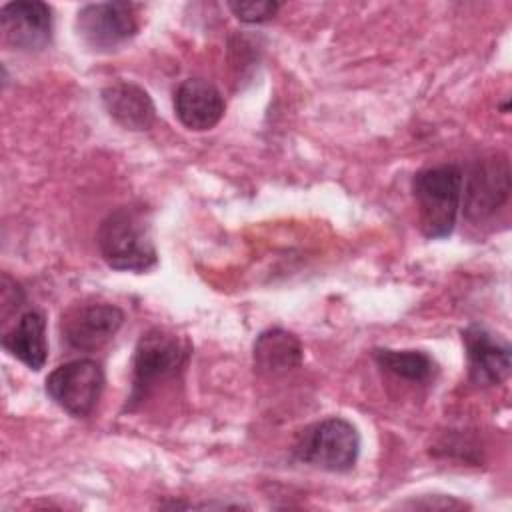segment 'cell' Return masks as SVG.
I'll use <instances>...</instances> for the list:
<instances>
[{
	"mask_svg": "<svg viewBox=\"0 0 512 512\" xmlns=\"http://www.w3.org/2000/svg\"><path fill=\"white\" fill-rule=\"evenodd\" d=\"M102 260L120 272H148L158 264L150 212L142 204H124L106 214L96 232Z\"/></svg>",
	"mask_w": 512,
	"mask_h": 512,
	"instance_id": "cell-1",
	"label": "cell"
},
{
	"mask_svg": "<svg viewBox=\"0 0 512 512\" xmlns=\"http://www.w3.org/2000/svg\"><path fill=\"white\" fill-rule=\"evenodd\" d=\"M372 358L384 372L412 384L430 382L438 370L434 358L422 350L376 348L372 352Z\"/></svg>",
	"mask_w": 512,
	"mask_h": 512,
	"instance_id": "cell-15",
	"label": "cell"
},
{
	"mask_svg": "<svg viewBox=\"0 0 512 512\" xmlns=\"http://www.w3.org/2000/svg\"><path fill=\"white\" fill-rule=\"evenodd\" d=\"M124 324V312L110 302H82L70 306L60 318L62 342L80 352L106 346Z\"/></svg>",
	"mask_w": 512,
	"mask_h": 512,
	"instance_id": "cell-7",
	"label": "cell"
},
{
	"mask_svg": "<svg viewBox=\"0 0 512 512\" xmlns=\"http://www.w3.org/2000/svg\"><path fill=\"white\" fill-rule=\"evenodd\" d=\"M462 178V168L456 164L428 166L414 174L412 196L426 238L436 240L452 234L462 206Z\"/></svg>",
	"mask_w": 512,
	"mask_h": 512,
	"instance_id": "cell-2",
	"label": "cell"
},
{
	"mask_svg": "<svg viewBox=\"0 0 512 512\" xmlns=\"http://www.w3.org/2000/svg\"><path fill=\"white\" fill-rule=\"evenodd\" d=\"M106 384L104 368L92 358H76L56 366L46 378V394L74 418H86L96 408Z\"/></svg>",
	"mask_w": 512,
	"mask_h": 512,
	"instance_id": "cell-5",
	"label": "cell"
},
{
	"mask_svg": "<svg viewBox=\"0 0 512 512\" xmlns=\"http://www.w3.org/2000/svg\"><path fill=\"white\" fill-rule=\"evenodd\" d=\"M228 8L244 24H262L274 18L280 4L272 0H246V2L240 0V2H228Z\"/></svg>",
	"mask_w": 512,
	"mask_h": 512,
	"instance_id": "cell-16",
	"label": "cell"
},
{
	"mask_svg": "<svg viewBox=\"0 0 512 512\" xmlns=\"http://www.w3.org/2000/svg\"><path fill=\"white\" fill-rule=\"evenodd\" d=\"M296 460L326 472H348L360 454V434L342 416H330L306 426L292 448Z\"/></svg>",
	"mask_w": 512,
	"mask_h": 512,
	"instance_id": "cell-3",
	"label": "cell"
},
{
	"mask_svg": "<svg viewBox=\"0 0 512 512\" xmlns=\"http://www.w3.org/2000/svg\"><path fill=\"white\" fill-rule=\"evenodd\" d=\"M2 348L30 370H42L48 358L46 316L40 310L20 314L16 324L4 332Z\"/></svg>",
	"mask_w": 512,
	"mask_h": 512,
	"instance_id": "cell-13",
	"label": "cell"
},
{
	"mask_svg": "<svg viewBox=\"0 0 512 512\" xmlns=\"http://www.w3.org/2000/svg\"><path fill=\"white\" fill-rule=\"evenodd\" d=\"M510 194V168L506 156L478 160L462 178V206L470 220L492 216Z\"/></svg>",
	"mask_w": 512,
	"mask_h": 512,
	"instance_id": "cell-8",
	"label": "cell"
},
{
	"mask_svg": "<svg viewBox=\"0 0 512 512\" xmlns=\"http://www.w3.org/2000/svg\"><path fill=\"white\" fill-rule=\"evenodd\" d=\"M470 380L476 386H496L510 374V346L480 324L462 330Z\"/></svg>",
	"mask_w": 512,
	"mask_h": 512,
	"instance_id": "cell-10",
	"label": "cell"
},
{
	"mask_svg": "<svg viewBox=\"0 0 512 512\" xmlns=\"http://www.w3.org/2000/svg\"><path fill=\"white\" fill-rule=\"evenodd\" d=\"M190 344L166 328H150L136 344L132 360L130 404L142 402L148 392L168 378H174L188 362Z\"/></svg>",
	"mask_w": 512,
	"mask_h": 512,
	"instance_id": "cell-4",
	"label": "cell"
},
{
	"mask_svg": "<svg viewBox=\"0 0 512 512\" xmlns=\"http://www.w3.org/2000/svg\"><path fill=\"white\" fill-rule=\"evenodd\" d=\"M0 30L4 42L16 50H42L52 38V10L40 0L8 2L0 10Z\"/></svg>",
	"mask_w": 512,
	"mask_h": 512,
	"instance_id": "cell-9",
	"label": "cell"
},
{
	"mask_svg": "<svg viewBox=\"0 0 512 512\" xmlns=\"http://www.w3.org/2000/svg\"><path fill=\"white\" fill-rule=\"evenodd\" d=\"M226 110L222 92L204 78H186L174 92V112L180 124L194 132L214 128Z\"/></svg>",
	"mask_w": 512,
	"mask_h": 512,
	"instance_id": "cell-11",
	"label": "cell"
},
{
	"mask_svg": "<svg viewBox=\"0 0 512 512\" xmlns=\"http://www.w3.org/2000/svg\"><path fill=\"white\" fill-rule=\"evenodd\" d=\"M100 98L108 116L124 130L142 132L156 120V106L150 94L134 82H114L102 90Z\"/></svg>",
	"mask_w": 512,
	"mask_h": 512,
	"instance_id": "cell-12",
	"label": "cell"
},
{
	"mask_svg": "<svg viewBox=\"0 0 512 512\" xmlns=\"http://www.w3.org/2000/svg\"><path fill=\"white\" fill-rule=\"evenodd\" d=\"M252 358L260 374L280 376L302 364V344L292 332L270 328L256 336Z\"/></svg>",
	"mask_w": 512,
	"mask_h": 512,
	"instance_id": "cell-14",
	"label": "cell"
},
{
	"mask_svg": "<svg viewBox=\"0 0 512 512\" xmlns=\"http://www.w3.org/2000/svg\"><path fill=\"white\" fill-rule=\"evenodd\" d=\"M80 40L96 52H112L138 32L136 6L130 2H92L76 14Z\"/></svg>",
	"mask_w": 512,
	"mask_h": 512,
	"instance_id": "cell-6",
	"label": "cell"
}]
</instances>
